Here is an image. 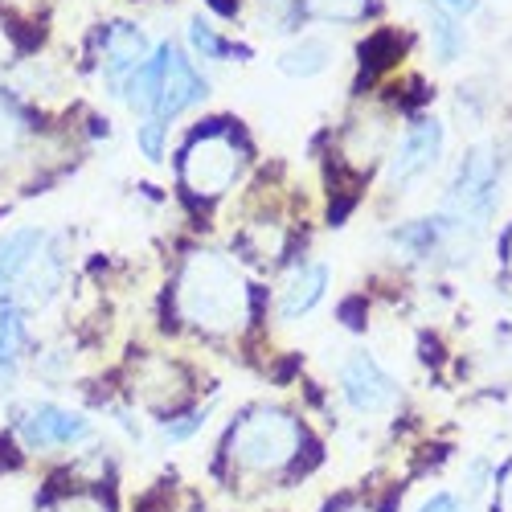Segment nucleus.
<instances>
[{"instance_id":"18","label":"nucleus","mask_w":512,"mask_h":512,"mask_svg":"<svg viewBox=\"0 0 512 512\" xmlns=\"http://www.w3.org/2000/svg\"><path fill=\"white\" fill-rule=\"evenodd\" d=\"M189 46H193L201 58H213V62H230V58H234V62H246V58H250L246 46H238V41H226L205 17H193V21H189Z\"/></svg>"},{"instance_id":"3","label":"nucleus","mask_w":512,"mask_h":512,"mask_svg":"<svg viewBox=\"0 0 512 512\" xmlns=\"http://www.w3.org/2000/svg\"><path fill=\"white\" fill-rule=\"evenodd\" d=\"M242 164H246V140L230 123H209L181 152V181L197 201H213L242 177Z\"/></svg>"},{"instance_id":"23","label":"nucleus","mask_w":512,"mask_h":512,"mask_svg":"<svg viewBox=\"0 0 512 512\" xmlns=\"http://www.w3.org/2000/svg\"><path fill=\"white\" fill-rule=\"evenodd\" d=\"M136 140H140L144 160H148V164H160V160H164V148H168V123L144 119V123L136 127Z\"/></svg>"},{"instance_id":"9","label":"nucleus","mask_w":512,"mask_h":512,"mask_svg":"<svg viewBox=\"0 0 512 512\" xmlns=\"http://www.w3.org/2000/svg\"><path fill=\"white\" fill-rule=\"evenodd\" d=\"M201 99H205V78H201V74L193 70V62L173 46V58H168V70H164V82H160V91H156V99H152L148 119L168 123V119H177L181 111L197 107Z\"/></svg>"},{"instance_id":"19","label":"nucleus","mask_w":512,"mask_h":512,"mask_svg":"<svg viewBox=\"0 0 512 512\" xmlns=\"http://www.w3.org/2000/svg\"><path fill=\"white\" fill-rule=\"evenodd\" d=\"M304 21H324V25H353L369 17L373 0H295Z\"/></svg>"},{"instance_id":"24","label":"nucleus","mask_w":512,"mask_h":512,"mask_svg":"<svg viewBox=\"0 0 512 512\" xmlns=\"http://www.w3.org/2000/svg\"><path fill=\"white\" fill-rule=\"evenodd\" d=\"M209 422V410L201 406V410H189L185 418H177V414H168L160 426H164V439H173V443H189L197 431H201V426Z\"/></svg>"},{"instance_id":"4","label":"nucleus","mask_w":512,"mask_h":512,"mask_svg":"<svg viewBox=\"0 0 512 512\" xmlns=\"http://www.w3.org/2000/svg\"><path fill=\"white\" fill-rule=\"evenodd\" d=\"M500 189H504V156L492 144H480L459 160L451 189L443 197V218L467 230H480L500 205Z\"/></svg>"},{"instance_id":"27","label":"nucleus","mask_w":512,"mask_h":512,"mask_svg":"<svg viewBox=\"0 0 512 512\" xmlns=\"http://www.w3.org/2000/svg\"><path fill=\"white\" fill-rule=\"evenodd\" d=\"M500 508L504 512H512V472L504 476V484H500Z\"/></svg>"},{"instance_id":"1","label":"nucleus","mask_w":512,"mask_h":512,"mask_svg":"<svg viewBox=\"0 0 512 512\" xmlns=\"http://www.w3.org/2000/svg\"><path fill=\"white\" fill-rule=\"evenodd\" d=\"M177 316L209 336H238L250 324V283L222 250H193L177 275Z\"/></svg>"},{"instance_id":"11","label":"nucleus","mask_w":512,"mask_h":512,"mask_svg":"<svg viewBox=\"0 0 512 512\" xmlns=\"http://www.w3.org/2000/svg\"><path fill=\"white\" fill-rule=\"evenodd\" d=\"M328 263H300L283 283H279V295H275V312L283 320H300L308 316L320 300H324V291H328Z\"/></svg>"},{"instance_id":"25","label":"nucleus","mask_w":512,"mask_h":512,"mask_svg":"<svg viewBox=\"0 0 512 512\" xmlns=\"http://www.w3.org/2000/svg\"><path fill=\"white\" fill-rule=\"evenodd\" d=\"M418 512H472V504H467L463 496H455V492H435V496H426L418 504Z\"/></svg>"},{"instance_id":"2","label":"nucleus","mask_w":512,"mask_h":512,"mask_svg":"<svg viewBox=\"0 0 512 512\" xmlns=\"http://www.w3.org/2000/svg\"><path fill=\"white\" fill-rule=\"evenodd\" d=\"M226 459L238 476H279L304 451V426L283 406H250L226 431Z\"/></svg>"},{"instance_id":"15","label":"nucleus","mask_w":512,"mask_h":512,"mask_svg":"<svg viewBox=\"0 0 512 512\" xmlns=\"http://www.w3.org/2000/svg\"><path fill=\"white\" fill-rule=\"evenodd\" d=\"M29 349V324L25 308L17 304H0V386H13V377L25 361Z\"/></svg>"},{"instance_id":"8","label":"nucleus","mask_w":512,"mask_h":512,"mask_svg":"<svg viewBox=\"0 0 512 512\" xmlns=\"http://www.w3.org/2000/svg\"><path fill=\"white\" fill-rule=\"evenodd\" d=\"M62 279H66V250H62V242L54 234H46V242H41L33 250V259L25 263L9 304H17V308H46L54 295L62 291Z\"/></svg>"},{"instance_id":"20","label":"nucleus","mask_w":512,"mask_h":512,"mask_svg":"<svg viewBox=\"0 0 512 512\" xmlns=\"http://www.w3.org/2000/svg\"><path fill=\"white\" fill-rule=\"evenodd\" d=\"M426 33H431V50H435V58L443 66H451L455 58H463L467 37H463V29H459V21L451 13L431 9V13H426Z\"/></svg>"},{"instance_id":"28","label":"nucleus","mask_w":512,"mask_h":512,"mask_svg":"<svg viewBox=\"0 0 512 512\" xmlns=\"http://www.w3.org/2000/svg\"><path fill=\"white\" fill-rule=\"evenodd\" d=\"M209 5H213V9H218L222 17H230V13L238 9V0H209Z\"/></svg>"},{"instance_id":"16","label":"nucleus","mask_w":512,"mask_h":512,"mask_svg":"<svg viewBox=\"0 0 512 512\" xmlns=\"http://www.w3.org/2000/svg\"><path fill=\"white\" fill-rule=\"evenodd\" d=\"M168 58H173V46L164 41V46H160V50H152V54L144 58V66L123 82V99H127V107H132V111H140V115H148V111H152V99H156L160 82H164Z\"/></svg>"},{"instance_id":"21","label":"nucleus","mask_w":512,"mask_h":512,"mask_svg":"<svg viewBox=\"0 0 512 512\" xmlns=\"http://www.w3.org/2000/svg\"><path fill=\"white\" fill-rule=\"evenodd\" d=\"M25 140H29V119H25L21 103L9 91H0V160L21 152Z\"/></svg>"},{"instance_id":"13","label":"nucleus","mask_w":512,"mask_h":512,"mask_svg":"<svg viewBox=\"0 0 512 512\" xmlns=\"http://www.w3.org/2000/svg\"><path fill=\"white\" fill-rule=\"evenodd\" d=\"M390 148V115L386 111H361V115H353L349 119V127H345V144H340V152H345V160L353 164V168H365Z\"/></svg>"},{"instance_id":"7","label":"nucleus","mask_w":512,"mask_h":512,"mask_svg":"<svg viewBox=\"0 0 512 512\" xmlns=\"http://www.w3.org/2000/svg\"><path fill=\"white\" fill-rule=\"evenodd\" d=\"M340 394H345L349 410L377 414V410H386L398 398V386H394V377L377 365L373 353L353 349L345 361H340Z\"/></svg>"},{"instance_id":"29","label":"nucleus","mask_w":512,"mask_h":512,"mask_svg":"<svg viewBox=\"0 0 512 512\" xmlns=\"http://www.w3.org/2000/svg\"><path fill=\"white\" fill-rule=\"evenodd\" d=\"M504 263H508V271H512V234L504 238Z\"/></svg>"},{"instance_id":"6","label":"nucleus","mask_w":512,"mask_h":512,"mask_svg":"<svg viewBox=\"0 0 512 512\" xmlns=\"http://www.w3.org/2000/svg\"><path fill=\"white\" fill-rule=\"evenodd\" d=\"M443 156V123L439 119H414L402 140L390 152V185L394 189H414Z\"/></svg>"},{"instance_id":"5","label":"nucleus","mask_w":512,"mask_h":512,"mask_svg":"<svg viewBox=\"0 0 512 512\" xmlns=\"http://www.w3.org/2000/svg\"><path fill=\"white\" fill-rule=\"evenodd\" d=\"M13 431H17L21 447H29V451H66V447L87 443L95 426L78 410H66L54 402H33L13 414Z\"/></svg>"},{"instance_id":"22","label":"nucleus","mask_w":512,"mask_h":512,"mask_svg":"<svg viewBox=\"0 0 512 512\" xmlns=\"http://www.w3.org/2000/svg\"><path fill=\"white\" fill-rule=\"evenodd\" d=\"M254 17H259L254 25L267 29V33H283L291 25H300V9H295V0H263Z\"/></svg>"},{"instance_id":"26","label":"nucleus","mask_w":512,"mask_h":512,"mask_svg":"<svg viewBox=\"0 0 512 512\" xmlns=\"http://www.w3.org/2000/svg\"><path fill=\"white\" fill-rule=\"evenodd\" d=\"M439 5H447L451 13H476L480 0H439Z\"/></svg>"},{"instance_id":"17","label":"nucleus","mask_w":512,"mask_h":512,"mask_svg":"<svg viewBox=\"0 0 512 512\" xmlns=\"http://www.w3.org/2000/svg\"><path fill=\"white\" fill-rule=\"evenodd\" d=\"M332 58H336V46L328 37H300L295 46L279 54V70L287 78H316L332 66Z\"/></svg>"},{"instance_id":"10","label":"nucleus","mask_w":512,"mask_h":512,"mask_svg":"<svg viewBox=\"0 0 512 512\" xmlns=\"http://www.w3.org/2000/svg\"><path fill=\"white\" fill-rule=\"evenodd\" d=\"M148 58V37L132 21H111L103 33V70L111 78V91L123 95V82L132 78Z\"/></svg>"},{"instance_id":"14","label":"nucleus","mask_w":512,"mask_h":512,"mask_svg":"<svg viewBox=\"0 0 512 512\" xmlns=\"http://www.w3.org/2000/svg\"><path fill=\"white\" fill-rule=\"evenodd\" d=\"M50 230H41V226H21V230H9V234H0V304H9L13 300V287L25 271V263L33 259V250L46 242Z\"/></svg>"},{"instance_id":"12","label":"nucleus","mask_w":512,"mask_h":512,"mask_svg":"<svg viewBox=\"0 0 512 512\" xmlns=\"http://www.w3.org/2000/svg\"><path fill=\"white\" fill-rule=\"evenodd\" d=\"M136 394H140L144 406H152V410H160V418H168V410L185 402L189 381H185V373H181L173 361L148 357V361L136 369Z\"/></svg>"}]
</instances>
